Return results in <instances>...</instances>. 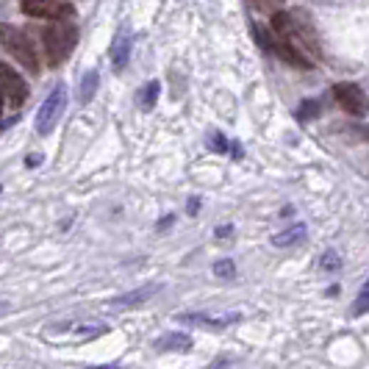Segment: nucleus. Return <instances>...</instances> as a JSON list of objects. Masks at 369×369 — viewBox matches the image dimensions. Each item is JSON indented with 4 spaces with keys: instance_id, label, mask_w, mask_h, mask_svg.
<instances>
[{
    "instance_id": "0eeeda50",
    "label": "nucleus",
    "mask_w": 369,
    "mask_h": 369,
    "mask_svg": "<svg viewBox=\"0 0 369 369\" xmlns=\"http://www.w3.org/2000/svg\"><path fill=\"white\" fill-rule=\"evenodd\" d=\"M0 92L3 98H9L11 108H20L28 100V83L20 78V73L11 64H3V61H0Z\"/></svg>"
},
{
    "instance_id": "f8f14e48",
    "label": "nucleus",
    "mask_w": 369,
    "mask_h": 369,
    "mask_svg": "<svg viewBox=\"0 0 369 369\" xmlns=\"http://www.w3.org/2000/svg\"><path fill=\"white\" fill-rule=\"evenodd\" d=\"M128 56H131V36H128V33H120V36L114 39V45H111V64H114L117 73L125 70Z\"/></svg>"
},
{
    "instance_id": "6e6552de",
    "label": "nucleus",
    "mask_w": 369,
    "mask_h": 369,
    "mask_svg": "<svg viewBox=\"0 0 369 369\" xmlns=\"http://www.w3.org/2000/svg\"><path fill=\"white\" fill-rule=\"evenodd\" d=\"M269 51L275 53L278 58H284L286 64L291 67H300V70H311L314 67V58L308 56V53H303L294 42H289L286 36H275V39H269Z\"/></svg>"
},
{
    "instance_id": "f03ea898",
    "label": "nucleus",
    "mask_w": 369,
    "mask_h": 369,
    "mask_svg": "<svg viewBox=\"0 0 369 369\" xmlns=\"http://www.w3.org/2000/svg\"><path fill=\"white\" fill-rule=\"evenodd\" d=\"M78 45V28L73 23H64V20H56L53 26H48L42 31V48H45V58L51 67L64 64L73 51Z\"/></svg>"
},
{
    "instance_id": "423d86ee",
    "label": "nucleus",
    "mask_w": 369,
    "mask_h": 369,
    "mask_svg": "<svg viewBox=\"0 0 369 369\" xmlns=\"http://www.w3.org/2000/svg\"><path fill=\"white\" fill-rule=\"evenodd\" d=\"M20 9L33 20H73L76 6L67 0H20Z\"/></svg>"
},
{
    "instance_id": "5701e85b",
    "label": "nucleus",
    "mask_w": 369,
    "mask_h": 369,
    "mask_svg": "<svg viewBox=\"0 0 369 369\" xmlns=\"http://www.w3.org/2000/svg\"><path fill=\"white\" fill-rule=\"evenodd\" d=\"M172 222H175V217H172V214H167V217H164V219H161V222H158V228H161V231H164V228H170V225H172Z\"/></svg>"
},
{
    "instance_id": "9d476101",
    "label": "nucleus",
    "mask_w": 369,
    "mask_h": 369,
    "mask_svg": "<svg viewBox=\"0 0 369 369\" xmlns=\"http://www.w3.org/2000/svg\"><path fill=\"white\" fill-rule=\"evenodd\" d=\"M241 314L231 311V314H203V311H194V314H178L175 322H184V325H197V328H214V331H222L228 325L239 322Z\"/></svg>"
},
{
    "instance_id": "9b49d317",
    "label": "nucleus",
    "mask_w": 369,
    "mask_h": 369,
    "mask_svg": "<svg viewBox=\"0 0 369 369\" xmlns=\"http://www.w3.org/2000/svg\"><path fill=\"white\" fill-rule=\"evenodd\" d=\"M161 286H142V289H133L128 294H120V297H114L108 306L111 308H136V306H145L150 297H156Z\"/></svg>"
},
{
    "instance_id": "4be33fe9",
    "label": "nucleus",
    "mask_w": 369,
    "mask_h": 369,
    "mask_svg": "<svg viewBox=\"0 0 369 369\" xmlns=\"http://www.w3.org/2000/svg\"><path fill=\"white\" fill-rule=\"evenodd\" d=\"M228 147H231V156L237 158V161H239L241 156H244V150H241V145H239V142H234V145H228Z\"/></svg>"
},
{
    "instance_id": "dca6fc26",
    "label": "nucleus",
    "mask_w": 369,
    "mask_h": 369,
    "mask_svg": "<svg viewBox=\"0 0 369 369\" xmlns=\"http://www.w3.org/2000/svg\"><path fill=\"white\" fill-rule=\"evenodd\" d=\"M158 92H161V86H158V80H150V83H145L142 86V92H139V105L145 108V111H150L158 100Z\"/></svg>"
},
{
    "instance_id": "2eb2a0df",
    "label": "nucleus",
    "mask_w": 369,
    "mask_h": 369,
    "mask_svg": "<svg viewBox=\"0 0 369 369\" xmlns=\"http://www.w3.org/2000/svg\"><path fill=\"white\" fill-rule=\"evenodd\" d=\"M303 239H306V225L297 222V225H291L289 231L275 234V237H272V244H275V247H291V244H300Z\"/></svg>"
},
{
    "instance_id": "a211bd4d",
    "label": "nucleus",
    "mask_w": 369,
    "mask_h": 369,
    "mask_svg": "<svg viewBox=\"0 0 369 369\" xmlns=\"http://www.w3.org/2000/svg\"><path fill=\"white\" fill-rule=\"evenodd\" d=\"M214 275H217V278H225V281H231V278L237 275V264L231 261V259H222V261L214 264Z\"/></svg>"
},
{
    "instance_id": "4468645a",
    "label": "nucleus",
    "mask_w": 369,
    "mask_h": 369,
    "mask_svg": "<svg viewBox=\"0 0 369 369\" xmlns=\"http://www.w3.org/2000/svg\"><path fill=\"white\" fill-rule=\"evenodd\" d=\"M98 83H100V73L98 70H89L83 78H80V86H78V100L83 105L92 103V98H95V92H98Z\"/></svg>"
},
{
    "instance_id": "412c9836",
    "label": "nucleus",
    "mask_w": 369,
    "mask_h": 369,
    "mask_svg": "<svg viewBox=\"0 0 369 369\" xmlns=\"http://www.w3.org/2000/svg\"><path fill=\"white\" fill-rule=\"evenodd\" d=\"M316 108H319V103H316V100H311V103H303V105H300V111H297V117H300V120L316 117Z\"/></svg>"
},
{
    "instance_id": "aec40b11",
    "label": "nucleus",
    "mask_w": 369,
    "mask_h": 369,
    "mask_svg": "<svg viewBox=\"0 0 369 369\" xmlns=\"http://www.w3.org/2000/svg\"><path fill=\"white\" fill-rule=\"evenodd\" d=\"M367 306H369V289L367 286H361L358 300H355V306H353V316H364L367 314Z\"/></svg>"
},
{
    "instance_id": "1a4fd4ad",
    "label": "nucleus",
    "mask_w": 369,
    "mask_h": 369,
    "mask_svg": "<svg viewBox=\"0 0 369 369\" xmlns=\"http://www.w3.org/2000/svg\"><path fill=\"white\" fill-rule=\"evenodd\" d=\"M333 98H336V103L342 105L347 114H355V117H364L367 114L364 89L355 86V83H336L333 86Z\"/></svg>"
},
{
    "instance_id": "39448f33",
    "label": "nucleus",
    "mask_w": 369,
    "mask_h": 369,
    "mask_svg": "<svg viewBox=\"0 0 369 369\" xmlns=\"http://www.w3.org/2000/svg\"><path fill=\"white\" fill-rule=\"evenodd\" d=\"M111 331V325L103 319H67V322H58L51 325L48 333H61V336H70V339H98L105 336Z\"/></svg>"
},
{
    "instance_id": "b1692460",
    "label": "nucleus",
    "mask_w": 369,
    "mask_h": 369,
    "mask_svg": "<svg viewBox=\"0 0 369 369\" xmlns=\"http://www.w3.org/2000/svg\"><path fill=\"white\" fill-rule=\"evenodd\" d=\"M186 211H189V214L200 211V200H197V197H192V200H189V206H186Z\"/></svg>"
},
{
    "instance_id": "6ab92c4d",
    "label": "nucleus",
    "mask_w": 369,
    "mask_h": 369,
    "mask_svg": "<svg viewBox=\"0 0 369 369\" xmlns=\"http://www.w3.org/2000/svg\"><path fill=\"white\" fill-rule=\"evenodd\" d=\"M209 150H214V153H228V139L219 131H214L209 136Z\"/></svg>"
},
{
    "instance_id": "bb28decb",
    "label": "nucleus",
    "mask_w": 369,
    "mask_h": 369,
    "mask_svg": "<svg viewBox=\"0 0 369 369\" xmlns=\"http://www.w3.org/2000/svg\"><path fill=\"white\" fill-rule=\"evenodd\" d=\"M0 114H3V92H0Z\"/></svg>"
},
{
    "instance_id": "a878e982",
    "label": "nucleus",
    "mask_w": 369,
    "mask_h": 369,
    "mask_svg": "<svg viewBox=\"0 0 369 369\" xmlns=\"http://www.w3.org/2000/svg\"><path fill=\"white\" fill-rule=\"evenodd\" d=\"M6 311H9V303H3V300H0V316L6 314Z\"/></svg>"
},
{
    "instance_id": "7ed1b4c3",
    "label": "nucleus",
    "mask_w": 369,
    "mask_h": 369,
    "mask_svg": "<svg viewBox=\"0 0 369 369\" xmlns=\"http://www.w3.org/2000/svg\"><path fill=\"white\" fill-rule=\"evenodd\" d=\"M0 45L14 61L23 64L31 76H39V53H36V45L31 42L26 31L9 26V23H0Z\"/></svg>"
},
{
    "instance_id": "20e7f679",
    "label": "nucleus",
    "mask_w": 369,
    "mask_h": 369,
    "mask_svg": "<svg viewBox=\"0 0 369 369\" xmlns=\"http://www.w3.org/2000/svg\"><path fill=\"white\" fill-rule=\"evenodd\" d=\"M64 108H67V89H64V83H56L53 92L48 95V100L36 111V123H33V125H36V133H39V136H48V133L56 128V123L61 120Z\"/></svg>"
},
{
    "instance_id": "ddd939ff",
    "label": "nucleus",
    "mask_w": 369,
    "mask_h": 369,
    "mask_svg": "<svg viewBox=\"0 0 369 369\" xmlns=\"http://www.w3.org/2000/svg\"><path fill=\"white\" fill-rule=\"evenodd\" d=\"M156 350H161V353H189L192 339L186 333H167L156 342Z\"/></svg>"
},
{
    "instance_id": "393cba45",
    "label": "nucleus",
    "mask_w": 369,
    "mask_h": 369,
    "mask_svg": "<svg viewBox=\"0 0 369 369\" xmlns=\"http://www.w3.org/2000/svg\"><path fill=\"white\" fill-rule=\"evenodd\" d=\"M231 234V225H225V228H217V237H228Z\"/></svg>"
},
{
    "instance_id": "f3484780",
    "label": "nucleus",
    "mask_w": 369,
    "mask_h": 369,
    "mask_svg": "<svg viewBox=\"0 0 369 369\" xmlns=\"http://www.w3.org/2000/svg\"><path fill=\"white\" fill-rule=\"evenodd\" d=\"M339 266H342V259H339L336 250H325V253H322V259H319V269H322V272H336Z\"/></svg>"
},
{
    "instance_id": "f257e3e1",
    "label": "nucleus",
    "mask_w": 369,
    "mask_h": 369,
    "mask_svg": "<svg viewBox=\"0 0 369 369\" xmlns=\"http://www.w3.org/2000/svg\"><path fill=\"white\" fill-rule=\"evenodd\" d=\"M272 28L278 36H286L289 42H294L303 53H308L311 58L322 56V45H319V33H316L311 14L294 9V11H275L272 14Z\"/></svg>"
}]
</instances>
